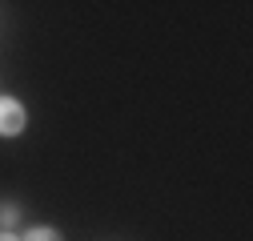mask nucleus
I'll use <instances>...</instances> for the list:
<instances>
[{
    "instance_id": "nucleus-3",
    "label": "nucleus",
    "mask_w": 253,
    "mask_h": 241,
    "mask_svg": "<svg viewBox=\"0 0 253 241\" xmlns=\"http://www.w3.org/2000/svg\"><path fill=\"white\" fill-rule=\"evenodd\" d=\"M16 221V209H0V225H12Z\"/></svg>"
},
{
    "instance_id": "nucleus-2",
    "label": "nucleus",
    "mask_w": 253,
    "mask_h": 241,
    "mask_svg": "<svg viewBox=\"0 0 253 241\" xmlns=\"http://www.w3.org/2000/svg\"><path fill=\"white\" fill-rule=\"evenodd\" d=\"M24 241H60V233H52V229H33V233H24Z\"/></svg>"
},
{
    "instance_id": "nucleus-4",
    "label": "nucleus",
    "mask_w": 253,
    "mask_h": 241,
    "mask_svg": "<svg viewBox=\"0 0 253 241\" xmlns=\"http://www.w3.org/2000/svg\"><path fill=\"white\" fill-rule=\"evenodd\" d=\"M0 241H16V237H12V233H0Z\"/></svg>"
},
{
    "instance_id": "nucleus-1",
    "label": "nucleus",
    "mask_w": 253,
    "mask_h": 241,
    "mask_svg": "<svg viewBox=\"0 0 253 241\" xmlns=\"http://www.w3.org/2000/svg\"><path fill=\"white\" fill-rule=\"evenodd\" d=\"M16 133H24V109L12 97H0V137H16Z\"/></svg>"
}]
</instances>
